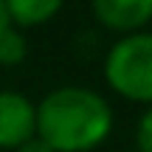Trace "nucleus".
Listing matches in <instances>:
<instances>
[{"instance_id": "nucleus-6", "label": "nucleus", "mask_w": 152, "mask_h": 152, "mask_svg": "<svg viewBox=\"0 0 152 152\" xmlns=\"http://www.w3.org/2000/svg\"><path fill=\"white\" fill-rule=\"evenodd\" d=\"M28 54V45H26V37L23 31H17L14 26H9L3 34H0V65L6 68H14L26 59Z\"/></svg>"}, {"instance_id": "nucleus-8", "label": "nucleus", "mask_w": 152, "mask_h": 152, "mask_svg": "<svg viewBox=\"0 0 152 152\" xmlns=\"http://www.w3.org/2000/svg\"><path fill=\"white\" fill-rule=\"evenodd\" d=\"M14 152H54V149H51V147H48V144H45V141H39V138L34 135L31 141H26V144H23V147H17Z\"/></svg>"}, {"instance_id": "nucleus-1", "label": "nucleus", "mask_w": 152, "mask_h": 152, "mask_svg": "<svg viewBox=\"0 0 152 152\" xmlns=\"http://www.w3.org/2000/svg\"><path fill=\"white\" fill-rule=\"evenodd\" d=\"M115 115L99 90L65 85L37 104V138L54 152H90L110 138Z\"/></svg>"}, {"instance_id": "nucleus-4", "label": "nucleus", "mask_w": 152, "mask_h": 152, "mask_svg": "<svg viewBox=\"0 0 152 152\" xmlns=\"http://www.w3.org/2000/svg\"><path fill=\"white\" fill-rule=\"evenodd\" d=\"M93 17L107 31L130 37L147 31V26L152 23V0H96Z\"/></svg>"}, {"instance_id": "nucleus-5", "label": "nucleus", "mask_w": 152, "mask_h": 152, "mask_svg": "<svg viewBox=\"0 0 152 152\" xmlns=\"http://www.w3.org/2000/svg\"><path fill=\"white\" fill-rule=\"evenodd\" d=\"M3 3H6L9 23L17 31L20 28H37L62 11L59 0H3Z\"/></svg>"}, {"instance_id": "nucleus-3", "label": "nucleus", "mask_w": 152, "mask_h": 152, "mask_svg": "<svg viewBox=\"0 0 152 152\" xmlns=\"http://www.w3.org/2000/svg\"><path fill=\"white\" fill-rule=\"evenodd\" d=\"M37 135V104L17 90H0V149H17Z\"/></svg>"}, {"instance_id": "nucleus-9", "label": "nucleus", "mask_w": 152, "mask_h": 152, "mask_svg": "<svg viewBox=\"0 0 152 152\" xmlns=\"http://www.w3.org/2000/svg\"><path fill=\"white\" fill-rule=\"evenodd\" d=\"M9 26H11V23H9V14H6V3L0 0V34H3Z\"/></svg>"}, {"instance_id": "nucleus-7", "label": "nucleus", "mask_w": 152, "mask_h": 152, "mask_svg": "<svg viewBox=\"0 0 152 152\" xmlns=\"http://www.w3.org/2000/svg\"><path fill=\"white\" fill-rule=\"evenodd\" d=\"M135 152H152V107L144 110L135 124Z\"/></svg>"}, {"instance_id": "nucleus-2", "label": "nucleus", "mask_w": 152, "mask_h": 152, "mask_svg": "<svg viewBox=\"0 0 152 152\" xmlns=\"http://www.w3.org/2000/svg\"><path fill=\"white\" fill-rule=\"evenodd\" d=\"M102 73L115 96L152 107V31L118 37L104 56Z\"/></svg>"}]
</instances>
